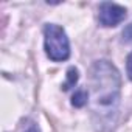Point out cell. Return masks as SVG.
Listing matches in <instances>:
<instances>
[{"instance_id":"6da1fadb","label":"cell","mask_w":132,"mask_h":132,"mask_svg":"<svg viewBox=\"0 0 132 132\" xmlns=\"http://www.w3.org/2000/svg\"><path fill=\"white\" fill-rule=\"evenodd\" d=\"M120 75L107 61H98L90 70V100L93 113L100 118L98 123L110 124L112 115L117 113L120 103Z\"/></svg>"},{"instance_id":"7a4b0ae2","label":"cell","mask_w":132,"mask_h":132,"mask_svg":"<svg viewBox=\"0 0 132 132\" xmlns=\"http://www.w3.org/2000/svg\"><path fill=\"white\" fill-rule=\"evenodd\" d=\"M45 36V53L51 61H67L70 56V44L65 31L54 23H47L44 28Z\"/></svg>"},{"instance_id":"3957f363","label":"cell","mask_w":132,"mask_h":132,"mask_svg":"<svg viewBox=\"0 0 132 132\" xmlns=\"http://www.w3.org/2000/svg\"><path fill=\"white\" fill-rule=\"evenodd\" d=\"M126 17V10L117 3H101L100 5V23L103 27H117Z\"/></svg>"},{"instance_id":"277c9868","label":"cell","mask_w":132,"mask_h":132,"mask_svg":"<svg viewBox=\"0 0 132 132\" xmlns=\"http://www.w3.org/2000/svg\"><path fill=\"white\" fill-rule=\"evenodd\" d=\"M87 101H89V95H87V92H84V90L75 92V95H73V98H72V104H73L75 107H82V106L87 104Z\"/></svg>"},{"instance_id":"5b68a950","label":"cell","mask_w":132,"mask_h":132,"mask_svg":"<svg viewBox=\"0 0 132 132\" xmlns=\"http://www.w3.org/2000/svg\"><path fill=\"white\" fill-rule=\"evenodd\" d=\"M76 81H78V70H76V69H70V70H69V81L62 86V87H64V90L70 89Z\"/></svg>"},{"instance_id":"8992f818","label":"cell","mask_w":132,"mask_h":132,"mask_svg":"<svg viewBox=\"0 0 132 132\" xmlns=\"http://www.w3.org/2000/svg\"><path fill=\"white\" fill-rule=\"evenodd\" d=\"M123 40L124 42H132V23L124 28V31H123Z\"/></svg>"},{"instance_id":"52a82bcc","label":"cell","mask_w":132,"mask_h":132,"mask_svg":"<svg viewBox=\"0 0 132 132\" xmlns=\"http://www.w3.org/2000/svg\"><path fill=\"white\" fill-rule=\"evenodd\" d=\"M126 70H127V76L129 79H132V53L127 56V62H126Z\"/></svg>"},{"instance_id":"ba28073f","label":"cell","mask_w":132,"mask_h":132,"mask_svg":"<svg viewBox=\"0 0 132 132\" xmlns=\"http://www.w3.org/2000/svg\"><path fill=\"white\" fill-rule=\"evenodd\" d=\"M25 132H40V130H39V127H37L36 124H30V126L27 127Z\"/></svg>"}]
</instances>
